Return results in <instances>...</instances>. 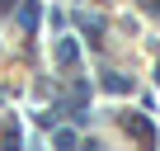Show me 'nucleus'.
<instances>
[{
	"mask_svg": "<svg viewBox=\"0 0 160 151\" xmlns=\"http://www.w3.org/2000/svg\"><path fill=\"white\" fill-rule=\"evenodd\" d=\"M19 24L24 29H38V0H24V5H19Z\"/></svg>",
	"mask_w": 160,
	"mask_h": 151,
	"instance_id": "1",
	"label": "nucleus"
},
{
	"mask_svg": "<svg viewBox=\"0 0 160 151\" xmlns=\"http://www.w3.org/2000/svg\"><path fill=\"white\" fill-rule=\"evenodd\" d=\"M57 61H61V66H75V43H71V38L57 43Z\"/></svg>",
	"mask_w": 160,
	"mask_h": 151,
	"instance_id": "2",
	"label": "nucleus"
},
{
	"mask_svg": "<svg viewBox=\"0 0 160 151\" xmlns=\"http://www.w3.org/2000/svg\"><path fill=\"white\" fill-rule=\"evenodd\" d=\"M104 90H113V95H127V90H132V81H122V76H104Z\"/></svg>",
	"mask_w": 160,
	"mask_h": 151,
	"instance_id": "3",
	"label": "nucleus"
},
{
	"mask_svg": "<svg viewBox=\"0 0 160 151\" xmlns=\"http://www.w3.org/2000/svg\"><path fill=\"white\" fill-rule=\"evenodd\" d=\"M52 142H57V151H75V132H66V128H61Z\"/></svg>",
	"mask_w": 160,
	"mask_h": 151,
	"instance_id": "4",
	"label": "nucleus"
}]
</instances>
